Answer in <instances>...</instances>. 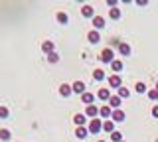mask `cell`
<instances>
[{"label": "cell", "instance_id": "1", "mask_svg": "<svg viewBox=\"0 0 158 142\" xmlns=\"http://www.w3.org/2000/svg\"><path fill=\"white\" fill-rule=\"evenodd\" d=\"M103 130V120L101 119H91L89 122V134H99Z\"/></svg>", "mask_w": 158, "mask_h": 142}, {"label": "cell", "instance_id": "2", "mask_svg": "<svg viewBox=\"0 0 158 142\" xmlns=\"http://www.w3.org/2000/svg\"><path fill=\"white\" fill-rule=\"evenodd\" d=\"M99 59H101L103 63H113L115 61V53H113L111 47H105V50L101 51V55H99Z\"/></svg>", "mask_w": 158, "mask_h": 142}, {"label": "cell", "instance_id": "3", "mask_svg": "<svg viewBox=\"0 0 158 142\" xmlns=\"http://www.w3.org/2000/svg\"><path fill=\"white\" fill-rule=\"evenodd\" d=\"M109 85H111L113 89H121V87H123L121 75H117V73H115V75H111V77H109Z\"/></svg>", "mask_w": 158, "mask_h": 142}, {"label": "cell", "instance_id": "4", "mask_svg": "<svg viewBox=\"0 0 158 142\" xmlns=\"http://www.w3.org/2000/svg\"><path fill=\"white\" fill-rule=\"evenodd\" d=\"M121 103H123V99H121V97H118V95H113L111 99H109V107L117 111V109H121Z\"/></svg>", "mask_w": 158, "mask_h": 142}, {"label": "cell", "instance_id": "5", "mask_svg": "<svg viewBox=\"0 0 158 142\" xmlns=\"http://www.w3.org/2000/svg\"><path fill=\"white\" fill-rule=\"evenodd\" d=\"M97 97H99L101 101H107V103H109V99H111L113 95H111V91H109L107 87H103V89H99V91H97Z\"/></svg>", "mask_w": 158, "mask_h": 142}, {"label": "cell", "instance_id": "6", "mask_svg": "<svg viewBox=\"0 0 158 142\" xmlns=\"http://www.w3.org/2000/svg\"><path fill=\"white\" fill-rule=\"evenodd\" d=\"M85 116H89V119H97V116H99V109L95 105H89L85 109Z\"/></svg>", "mask_w": 158, "mask_h": 142}, {"label": "cell", "instance_id": "7", "mask_svg": "<svg viewBox=\"0 0 158 142\" xmlns=\"http://www.w3.org/2000/svg\"><path fill=\"white\" fill-rule=\"evenodd\" d=\"M71 89H73V93H77V95H83V93H85V83H83V81H75L71 85Z\"/></svg>", "mask_w": 158, "mask_h": 142}, {"label": "cell", "instance_id": "8", "mask_svg": "<svg viewBox=\"0 0 158 142\" xmlns=\"http://www.w3.org/2000/svg\"><path fill=\"white\" fill-rule=\"evenodd\" d=\"M111 120H113V122H123V120H125V112H123L121 109L113 111V115H111Z\"/></svg>", "mask_w": 158, "mask_h": 142}, {"label": "cell", "instance_id": "9", "mask_svg": "<svg viewBox=\"0 0 158 142\" xmlns=\"http://www.w3.org/2000/svg\"><path fill=\"white\" fill-rule=\"evenodd\" d=\"M111 115H113V111H111L109 105H103L101 109H99V116H103V119H111Z\"/></svg>", "mask_w": 158, "mask_h": 142}, {"label": "cell", "instance_id": "10", "mask_svg": "<svg viewBox=\"0 0 158 142\" xmlns=\"http://www.w3.org/2000/svg\"><path fill=\"white\" fill-rule=\"evenodd\" d=\"M71 93H73L71 85H67V83H63V85H59V95H61V97H69Z\"/></svg>", "mask_w": 158, "mask_h": 142}, {"label": "cell", "instance_id": "11", "mask_svg": "<svg viewBox=\"0 0 158 142\" xmlns=\"http://www.w3.org/2000/svg\"><path fill=\"white\" fill-rule=\"evenodd\" d=\"M87 134H89V128H85V126H77V128H75V136L79 140L87 138Z\"/></svg>", "mask_w": 158, "mask_h": 142}, {"label": "cell", "instance_id": "12", "mask_svg": "<svg viewBox=\"0 0 158 142\" xmlns=\"http://www.w3.org/2000/svg\"><path fill=\"white\" fill-rule=\"evenodd\" d=\"M81 14H83V18H95V10H93V6H83L81 8Z\"/></svg>", "mask_w": 158, "mask_h": 142}, {"label": "cell", "instance_id": "13", "mask_svg": "<svg viewBox=\"0 0 158 142\" xmlns=\"http://www.w3.org/2000/svg\"><path fill=\"white\" fill-rule=\"evenodd\" d=\"M93 26H95V30H103V28H105V18H103V16H95V18H93Z\"/></svg>", "mask_w": 158, "mask_h": 142}, {"label": "cell", "instance_id": "14", "mask_svg": "<svg viewBox=\"0 0 158 142\" xmlns=\"http://www.w3.org/2000/svg\"><path fill=\"white\" fill-rule=\"evenodd\" d=\"M81 101L89 107V105H93V101H95V95H93V93H87V91H85V93L81 95Z\"/></svg>", "mask_w": 158, "mask_h": 142}, {"label": "cell", "instance_id": "15", "mask_svg": "<svg viewBox=\"0 0 158 142\" xmlns=\"http://www.w3.org/2000/svg\"><path fill=\"white\" fill-rule=\"evenodd\" d=\"M73 122H75L77 126H85V122H87V116H85V115H81V112H77V115L73 116Z\"/></svg>", "mask_w": 158, "mask_h": 142}, {"label": "cell", "instance_id": "16", "mask_svg": "<svg viewBox=\"0 0 158 142\" xmlns=\"http://www.w3.org/2000/svg\"><path fill=\"white\" fill-rule=\"evenodd\" d=\"M87 40L91 42V43H99V40H101V36H99V32L97 30H91L87 34Z\"/></svg>", "mask_w": 158, "mask_h": 142}, {"label": "cell", "instance_id": "17", "mask_svg": "<svg viewBox=\"0 0 158 142\" xmlns=\"http://www.w3.org/2000/svg\"><path fill=\"white\" fill-rule=\"evenodd\" d=\"M118 53L121 55H131V46L125 42H121V46H118Z\"/></svg>", "mask_w": 158, "mask_h": 142}, {"label": "cell", "instance_id": "18", "mask_svg": "<svg viewBox=\"0 0 158 142\" xmlns=\"http://www.w3.org/2000/svg\"><path fill=\"white\" fill-rule=\"evenodd\" d=\"M42 51L48 53V55H49V53H53V42H49V40L44 42V43H42Z\"/></svg>", "mask_w": 158, "mask_h": 142}, {"label": "cell", "instance_id": "19", "mask_svg": "<svg viewBox=\"0 0 158 142\" xmlns=\"http://www.w3.org/2000/svg\"><path fill=\"white\" fill-rule=\"evenodd\" d=\"M103 130H105V132H111V134H113V132H115V122H113L111 119L105 120V122H103Z\"/></svg>", "mask_w": 158, "mask_h": 142}, {"label": "cell", "instance_id": "20", "mask_svg": "<svg viewBox=\"0 0 158 142\" xmlns=\"http://www.w3.org/2000/svg\"><path fill=\"white\" fill-rule=\"evenodd\" d=\"M56 18H57V22H59V24H67V22H69V16H67L65 12H57V14H56Z\"/></svg>", "mask_w": 158, "mask_h": 142}, {"label": "cell", "instance_id": "21", "mask_svg": "<svg viewBox=\"0 0 158 142\" xmlns=\"http://www.w3.org/2000/svg\"><path fill=\"white\" fill-rule=\"evenodd\" d=\"M93 79H95V81H103V79H105V71H103V69H95V71H93Z\"/></svg>", "mask_w": 158, "mask_h": 142}, {"label": "cell", "instance_id": "22", "mask_svg": "<svg viewBox=\"0 0 158 142\" xmlns=\"http://www.w3.org/2000/svg\"><path fill=\"white\" fill-rule=\"evenodd\" d=\"M146 95H148V99H150V101H158V89H156V87H154V89H148Z\"/></svg>", "mask_w": 158, "mask_h": 142}, {"label": "cell", "instance_id": "23", "mask_svg": "<svg viewBox=\"0 0 158 142\" xmlns=\"http://www.w3.org/2000/svg\"><path fill=\"white\" fill-rule=\"evenodd\" d=\"M111 69L113 71H123V61L121 59H115V61L111 63Z\"/></svg>", "mask_w": 158, "mask_h": 142}, {"label": "cell", "instance_id": "24", "mask_svg": "<svg viewBox=\"0 0 158 142\" xmlns=\"http://www.w3.org/2000/svg\"><path fill=\"white\" fill-rule=\"evenodd\" d=\"M109 16H111L113 20H118V18H121V10H118V8H111V10H109Z\"/></svg>", "mask_w": 158, "mask_h": 142}, {"label": "cell", "instance_id": "25", "mask_svg": "<svg viewBox=\"0 0 158 142\" xmlns=\"http://www.w3.org/2000/svg\"><path fill=\"white\" fill-rule=\"evenodd\" d=\"M118 91V97H121V99H128V95H131V91L127 89V87H121V89H117Z\"/></svg>", "mask_w": 158, "mask_h": 142}, {"label": "cell", "instance_id": "26", "mask_svg": "<svg viewBox=\"0 0 158 142\" xmlns=\"http://www.w3.org/2000/svg\"><path fill=\"white\" fill-rule=\"evenodd\" d=\"M0 140H10V130L8 128H0Z\"/></svg>", "mask_w": 158, "mask_h": 142}, {"label": "cell", "instance_id": "27", "mask_svg": "<svg viewBox=\"0 0 158 142\" xmlns=\"http://www.w3.org/2000/svg\"><path fill=\"white\" fill-rule=\"evenodd\" d=\"M111 140H113V142H123V134H121L118 130H115V132L111 134Z\"/></svg>", "mask_w": 158, "mask_h": 142}, {"label": "cell", "instance_id": "28", "mask_svg": "<svg viewBox=\"0 0 158 142\" xmlns=\"http://www.w3.org/2000/svg\"><path fill=\"white\" fill-rule=\"evenodd\" d=\"M48 61H49V63H57V61H59V55H57L56 51L49 53V55H48Z\"/></svg>", "mask_w": 158, "mask_h": 142}, {"label": "cell", "instance_id": "29", "mask_svg": "<svg viewBox=\"0 0 158 142\" xmlns=\"http://www.w3.org/2000/svg\"><path fill=\"white\" fill-rule=\"evenodd\" d=\"M135 89H136V93H146V85L144 83H136Z\"/></svg>", "mask_w": 158, "mask_h": 142}, {"label": "cell", "instance_id": "30", "mask_svg": "<svg viewBox=\"0 0 158 142\" xmlns=\"http://www.w3.org/2000/svg\"><path fill=\"white\" fill-rule=\"evenodd\" d=\"M8 115H10V111L6 107H0V119H8Z\"/></svg>", "mask_w": 158, "mask_h": 142}, {"label": "cell", "instance_id": "31", "mask_svg": "<svg viewBox=\"0 0 158 142\" xmlns=\"http://www.w3.org/2000/svg\"><path fill=\"white\" fill-rule=\"evenodd\" d=\"M152 116H154V119H158V105L152 107Z\"/></svg>", "mask_w": 158, "mask_h": 142}, {"label": "cell", "instance_id": "32", "mask_svg": "<svg viewBox=\"0 0 158 142\" xmlns=\"http://www.w3.org/2000/svg\"><path fill=\"white\" fill-rule=\"evenodd\" d=\"M99 142H107V140H99Z\"/></svg>", "mask_w": 158, "mask_h": 142}, {"label": "cell", "instance_id": "33", "mask_svg": "<svg viewBox=\"0 0 158 142\" xmlns=\"http://www.w3.org/2000/svg\"><path fill=\"white\" fill-rule=\"evenodd\" d=\"M156 89H158V83H156Z\"/></svg>", "mask_w": 158, "mask_h": 142}, {"label": "cell", "instance_id": "34", "mask_svg": "<svg viewBox=\"0 0 158 142\" xmlns=\"http://www.w3.org/2000/svg\"><path fill=\"white\" fill-rule=\"evenodd\" d=\"M123 142H125V140H123Z\"/></svg>", "mask_w": 158, "mask_h": 142}]
</instances>
